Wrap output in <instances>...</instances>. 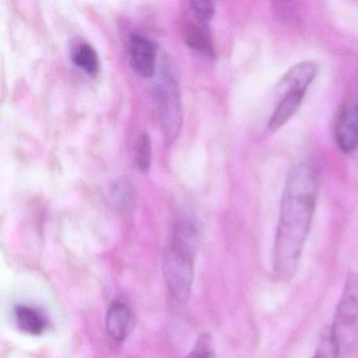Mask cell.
Masks as SVG:
<instances>
[{"label": "cell", "instance_id": "cell-1", "mask_svg": "<svg viewBox=\"0 0 358 358\" xmlns=\"http://www.w3.org/2000/svg\"><path fill=\"white\" fill-rule=\"evenodd\" d=\"M320 187L314 163L301 162L291 169L280 202L273 247V272L282 282L294 275L311 227Z\"/></svg>", "mask_w": 358, "mask_h": 358}, {"label": "cell", "instance_id": "cell-2", "mask_svg": "<svg viewBox=\"0 0 358 358\" xmlns=\"http://www.w3.org/2000/svg\"><path fill=\"white\" fill-rule=\"evenodd\" d=\"M198 242L196 224L189 219L178 220L163 253V274L169 294L179 303L189 299Z\"/></svg>", "mask_w": 358, "mask_h": 358}, {"label": "cell", "instance_id": "cell-3", "mask_svg": "<svg viewBox=\"0 0 358 358\" xmlns=\"http://www.w3.org/2000/svg\"><path fill=\"white\" fill-rule=\"evenodd\" d=\"M337 358L358 355V274L350 273L329 329Z\"/></svg>", "mask_w": 358, "mask_h": 358}, {"label": "cell", "instance_id": "cell-4", "mask_svg": "<svg viewBox=\"0 0 358 358\" xmlns=\"http://www.w3.org/2000/svg\"><path fill=\"white\" fill-rule=\"evenodd\" d=\"M155 113L167 146L175 143L183 124L181 91L179 83L171 71H165L154 87L152 93Z\"/></svg>", "mask_w": 358, "mask_h": 358}, {"label": "cell", "instance_id": "cell-5", "mask_svg": "<svg viewBox=\"0 0 358 358\" xmlns=\"http://www.w3.org/2000/svg\"><path fill=\"white\" fill-rule=\"evenodd\" d=\"M127 54L134 72L144 78H150L154 75L157 57V47L154 41L138 33L131 35Z\"/></svg>", "mask_w": 358, "mask_h": 358}, {"label": "cell", "instance_id": "cell-6", "mask_svg": "<svg viewBox=\"0 0 358 358\" xmlns=\"http://www.w3.org/2000/svg\"><path fill=\"white\" fill-rule=\"evenodd\" d=\"M335 141L343 154L358 150V104L349 103L339 112L335 123Z\"/></svg>", "mask_w": 358, "mask_h": 358}, {"label": "cell", "instance_id": "cell-7", "mask_svg": "<svg viewBox=\"0 0 358 358\" xmlns=\"http://www.w3.org/2000/svg\"><path fill=\"white\" fill-rule=\"evenodd\" d=\"M317 74V66L310 62H299L289 69L275 87L276 96L286 92L299 91L307 93Z\"/></svg>", "mask_w": 358, "mask_h": 358}, {"label": "cell", "instance_id": "cell-8", "mask_svg": "<svg viewBox=\"0 0 358 358\" xmlns=\"http://www.w3.org/2000/svg\"><path fill=\"white\" fill-rule=\"evenodd\" d=\"M305 96V92L299 91L286 92L278 95V103L268 121V131L275 133L286 125L301 108Z\"/></svg>", "mask_w": 358, "mask_h": 358}, {"label": "cell", "instance_id": "cell-9", "mask_svg": "<svg viewBox=\"0 0 358 358\" xmlns=\"http://www.w3.org/2000/svg\"><path fill=\"white\" fill-rule=\"evenodd\" d=\"M131 326V312L129 306L121 301L110 303L106 313V330L117 343H122L129 336Z\"/></svg>", "mask_w": 358, "mask_h": 358}, {"label": "cell", "instance_id": "cell-10", "mask_svg": "<svg viewBox=\"0 0 358 358\" xmlns=\"http://www.w3.org/2000/svg\"><path fill=\"white\" fill-rule=\"evenodd\" d=\"M185 41L192 49L208 57H215L213 37L206 22L199 20L198 22H187L185 27Z\"/></svg>", "mask_w": 358, "mask_h": 358}, {"label": "cell", "instance_id": "cell-11", "mask_svg": "<svg viewBox=\"0 0 358 358\" xmlns=\"http://www.w3.org/2000/svg\"><path fill=\"white\" fill-rule=\"evenodd\" d=\"M15 320L18 328L30 335H41L48 328V320L39 310L30 306L18 305L15 308Z\"/></svg>", "mask_w": 358, "mask_h": 358}, {"label": "cell", "instance_id": "cell-12", "mask_svg": "<svg viewBox=\"0 0 358 358\" xmlns=\"http://www.w3.org/2000/svg\"><path fill=\"white\" fill-rule=\"evenodd\" d=\"M115 207L122 215H131L137 207V194L127 180H119L112 188Z\"/></svg>", "mask_w": 358, "mask_h": 358}, {"label": "cell", "instance_id": "cell-13", "mask_svg": "<svg viewBox=\"0 0 358 358\" xmlns=\"http://www.w3.org/2000/svg\"><path fill=\"white\" fill-rule=\"evenodd\" d=\"M72 59L77 66L91 76H96L100 71V60L97 51L89 43H81L73 50Z\"/></svg>", "mask_w": 358, "mask_h": 358}, {"label": "cell", "instance_id": "cell-14", "mask_svg": "<svg viewBox=\"0 0 358 358\" xmlns=\"http://www.w3.org/2000/svg\"><path fill=\"white\" fill-rule=\"evenodd\" d=\"M136 164L141 173H148L152 164V140L146 131L138 136L135 148Z\"/></svg>", "mask_w": 358, "mask_h": 358}, {"label": "cell", "instance_id": "cell-15", "mask_svg": "<svg viewBox=\"0 0 358 358\" xmlns=\"http://www.w3.org/2000/svg\"><path fill=\"white\" fill-rule=\"evenodd\" d=\"M213 356L210 336L208 334H203L186 358H213Z\"/></svg>", "mask_w": 358, "mask_h": 358}, {"label": "cell", "instance_id": "cell-16", "mask_svg": "<svg viewBox=\"0 0 358 358\" xmlns=\"http://www.w3.org/2000/svg\"><path fill=\"white\" fill-rule=\"evenodd\" d=\"M190 8L198 16L199 20L203 22H209L213 20L215 13V3L208 0H199V1H190Z\"/></svg>", "mask_w": 358, "mask_h": 358}, {"label": "cell", "instance_id": "cell-17", "mask_svg": "<svg viewBox=\"0 0 358 358\" xmlns=\"http://www.w3.org/2000/svg\"><path fill=\"white\" fill-rule=\"evenodd\" d=\"M273 11L276 18L282 22H292L299 18V10L293 3H273Z\"/></svg>", "mask_w": 358, "mask_h": 358}, {"label": "cell", "instance_id": "cell-18", "mask_svg": "<svg viewBox=\"0 0 358 358\" xmlns=\"http://www.w3.org/2000/svg\"><path fill=\"white\" fill-rule=\"evenodd\" d=\"M313 358H337L336 348L331 338L330 331H324Z\"/></svg>", "mask_w": 358, "mask_h": 358}]
</instances>
